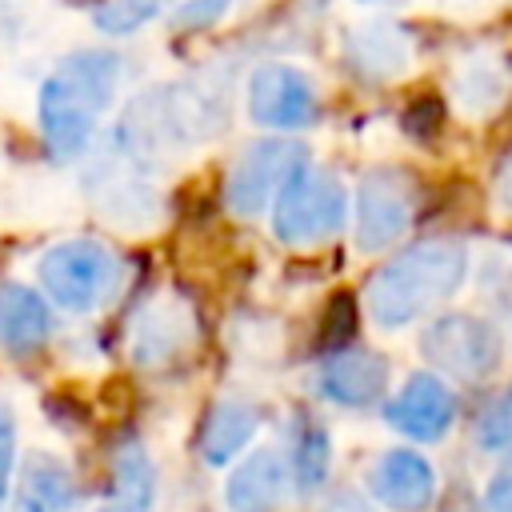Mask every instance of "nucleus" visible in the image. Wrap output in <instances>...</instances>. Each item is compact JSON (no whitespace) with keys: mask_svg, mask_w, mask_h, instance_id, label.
<instances>
[{"mask_svg":"<svg viewBox=\"0 0 512 512\" xmlns=\"http://www.w3.org/2000/svg\"><path fill=\"white\" fill-rule=\"evenodd\" d=\"M104 512H116V508H104Z\"/></svg>","mask_w":512,"mask_h":512,"instance_id":"obj_32","label":"nucleus"},{"mask_svg":"<svg viewBox=\"0 0 512 512\" xmlns=\"http://www.w3.org/2000/svg\"><path fill=\"white\" fill-rule=\"evenodd\" d=\"M324 512H372V504H368L360 492H352V488H340L336 496H328Z\"/></svg>","mask_w":512,"mask_h":512,"instance_id":"obj_29","label":"nucleus"},{"mask_svg":"<svg viewBox=\"0 0 512 512\" xmlns=\"http://www.w3.org/2000/svg\"><path fill=\"white\" fill-rule=\"evenodd\" d=\"M292 488V468L272 448H252L224 480L228 512H280Z\"/></svg>","mask_w":512,"mask_h":512,"instance_id":"obj_12","label":"nucleus"},{"mask_svg":"<svg viewBox=\"0 0 512 512\" xmlns=\"http://www.w3.org/2000/svg\"><path fill=\"white\" fill-rule=\"evenodd\" d=\"M508 88H512V76H508V68L500 60H472L452 80V96H456V108L464 116H488V112H496L504 104Z\"/></svg>","mask_w":512,"mask_h":512,"instance_id":"obj_20","label":"nucleus"},{"mask_svg":"<svg viewBox=\"0 0 512 512\" xmlns=\"http://www.w3.org/2000/svg\"><path fill=\"white\" fill-rule=\"evenodd\" d=\"M348 220V192L336 172L300 164L272 200V236L288 248H316L332 240Z\"/></svg>","mask_w":512,"mask_h":512,"instance_id":"obj_4","label":"nucleus"},{"mask_svg":"<svg viewBox=\"0 0 512 512\" xmlns=\"http://www.w3.org/2000/svg\"><path fill=\"white\" fill-rule=\"evenodd\" d=\"M440 120H444V112H440V100H432V96L412 100L408 112H404V128H408L416 140H432V136L440 132Z\"/></svg>","mask_w":512,"mask_h":512,"instance_id":"obj_27","label":"nucleus"},{"mask_svg":"<svg viewBox=\"0 0 512 512\" xmlns=\"http://www.w3.org/2000/svg\"><path fill=\"white\" fill-rule=\"evenodd\" d=\"M480 512H512V456H504V464L488 476Z\"/></svg>","mask_w":512,"mask_h":512,"instance_id":"obj_28","label":"nucleus"},{"mask_svg":"<svg viewBox=\"0 0 512 512\" xmlns=\"http://www.w3.org/2000/svg\"><path fill=\"white\" fill-rule=\"evenodd\" d=\"M320 112V96L308 72L292 64H260L248 76V116L272 132L308 128Z\"/></svg>","mask_w":512,"mask_h":512,"instance_id":"obj_8","label":"nucleus"},{"mask_svg":"<svg viewBox=\"0 0 512 512\" xmlns=\"http://www.w3.org/2000/svg\"><path fill=\"white\" fill-rule=\"evenodd\" d=\"M96 200H100V212L112 216L124 228H148L160 216V200L144 184V176H112L96 192Z\"/></svg>","mask_w":512,"mask_h":512,"instance_id":"obj_21","label":"nucleus"},{"mask_svg":"<svg viewBox=\"0 0 512 512\" xmlns=\"http://www.w3.org/2000/svg\"><path fill=\"white\" fill-rule=\"evenodd\" d=\"M192 340V316L176 300H156L140 312L132 328V356L140 368H156L172 360Z\"/></svg>","mask_w":512,"mask_h":512,"instance_id":"obj_17","label":"nucleus"},{"mask_svg":"<svg viewBox=\"0 0 512 512\" xmlns=\"http://www.w3.org/2000/svg\"><path fill=\"white\" fill-rule=\"evenodd\" d=\"M496 200L504 204V212H512V152L504 156V164L496 172Z\"/></svg>","mask_w":512,"mask_h":512,"instance_id":"obj_30","label":"nucleus"},{"mask_svg":"<svg viewBox=\"0 0 512 512\" xmlns=\"http://www.w3.org/2000/svg\"><path fill=\"white\" fill-rule=\"evenodd\" d=\"M468 276V244L456 236H428L388 256L364 284V304L376 328H404L452 300Z\"/></svg>","mask_w":512,"mask_h":512,"instance_id":"obj_1","label":"nucleus"},{"mask_svg":"<svg viewBox=\"0 0 512 512\" xmlns=\"http://www.w3.org/2000/svg\"><path fill=\"white\" fill-rule=\"evenodd\" d=\"M360 4H396V0H360Z\"/></svg>","mask_w":512,"mask_h":512,"instance_id":"obj_31","label":"nucleus"},{"mask_svg":"<svg viewBox=\"0 0 512 512\" xmlns=\"http://www.w3.org/2000/svg\"><path fill=\"white\" fill-rule=\"evenodd\" d=\"M288 468H292L296 496H316L328 484V472H332V440H328V428L316 416H308V412L296 416V424H292V456H288Z\"/></svg>","mask_w":512,"mask_h":512,"instance_id":"obj_19","label":"nucleus"},{"mask_svg":"<svg viewBox=\"0 0 512 512\" xmlns=\"http://www.w3.org/2000/svg\"><path fill=\"white\" fill-rule=\"evenodd\" d=\"M304 160H308V152L296 140H284V136L252 140L248 148L236 152V160L224 172V204L236 216H244V220L260 216L276 200V192L284 188V180Z\"/></svg>","mask_w":512,"mask_h":512,"instance_id":"obj_7","label":"nucleus"},{"mask_svg":"<svg viewBox=\"0 0 512 512\" xmlns=\"http://www.w3.org/2000/svg\"><path fill=\"white\" fill-rule=\"evenodd\" d=\"M344 52H348V64L356 68V76H364L372 84H384V80H396V76L408 72L412 36L396 20H364L348 32Z\"/></svg>","mask_w":512,"mask_h":512,"instance_id":"obj_14","label":"nucleus"},{"mask_svg":"<svg viewBox=\"0 0 512 512\" xmlns=\"http://www.w3.org/2000/svg\"><path fill=\"white\" fill-rule=\"evenodd\" d=\"M120 88V56L104 48H84L64 56L48 80L40 84V136L52 160H76L108 112L112 96Z\"/></svg>","mask_w":512,"mask_h":512,"instance_id":"obj_2","label":"nucleus"},{"mask_svg":"<svg viewBox=\"0 0 512 512\" xmlns=\"http://www.w3.org/2000/svg\"><path fill=\"white\" fill-rule=\"evenodd\" d=\"M356 320H360L356 300H352L348 292H336V296L328 300V308H324V320H320V336H316L320 356H328V352H336V348H348V340H352V332H356Z\"/></svg>","mask_w":512,"mask_h":512,"instance_id":"obj_24","label":"nucleus"},{"mask_svg":"<svg viewBox=\"0 0 512 512\" xmlns=\"http://www.w3.org/2000/svg\"><path fill=\"white\" fill-rule=\"evenodd\" d=\"M168 4L172 0H108L104 8H96V28L124 36V32H136L140 24H148L152 16H160Z\"/></svg>","mask_w":512,"mask_h":512,"instance_id":"obj_23","label":"nucleus"},{"mask_svg":"<svg viewBox=\"0 0 512 512\" xmlns=\"http://www.w3.org/2000/svg\"><path fill=\"white\" fill-rule=\"evenodd\" d=\"M36 280L52 304L84 316V312L104 308L124 288V260L100 240L72 236V240L52 244L40 256Z\"/></svg>","mask_w":512,"mask_h":512,"instance_id":"obj_3","label":"nucleus"},{"mask_svg":"<svg viewBox=\"0 0 512 512\" xmlns=\"http://www.w3.org/2000/svg\"><path fill=\"white\" fill-rule=\"evenodd\" d=\"M364 488L388 512H428L436 496V472L416 448H384L368 464Z\"/></svg>","mask_w":512,"mask_h":512,"instance_id":"obj_11","label":"nucleus"},{"mask_svg":"<svg viewBox=\"0 0 512 512\" xmlns=\"http://www.w3.org/2000/svg\"><path fill=\"white\" fill-rule=\"evenodd\" d=\"M228 4H232V0H184V4L176 8V16H172V28H176V32L208 28V24H216V20L228 12Z\"/></svg>","mask_w":512,"mask_h":512,"instance_id":"obj_25","label":"nucleus"},{"mask_svg":"<svg viewBox=\"0 0 512 512\" xmlns=\"http://www.w3.org/2000/svg\"><path fill=\"white\" fill-rule=\"evenodd\" d=\"M52 332L48 300L24 284H0V348L8 356H32Z\"/></svg>","mask_w":512,"mask_h":512,"instance_id":"obj_16","label":"nucleus"},{"mask_svg":"<svg viewBox=\"0 0 512 512\" xmlns=\"http://www.w3.org/2000/svg\"><path fill=\"white\" fill-rule=\"evenodd\" d=\"M12 468H16V412L0 396V496L12 488Z\"/></svg>","mask_w":512,"mask_h":512,"instance_id":"obj_26","label":"nucleus"},{"mask_svg":"<svg viewBox=\"0 0 512 512\" xmlns=\"http://www.w3.org/2000/svg\"><path fill=\"white\" fill-rule=\"evenodd\" d=\"M388 356L376 348H336L316 364V392L336 408H372L388 392Z\"/></svg>","mask_w":512,"mask_h":512,"instance_id":"obj_9","label":"nucleus"},{"mask_svg":"<svg viewBox=\"0 0 512 512\" xmlns=\"http://www.w3.org/2000/svg\"><path fill=\"white\" fill-rule=\"evenodd\" d=\"M420 352L436 372L476 384V380L496 376V368L504 360V336L492 320H484L476 312H448L424 328Z\"/></svg>","mask_w":512,"mask_h":512,"instance_id":"obj_5","label":"nucleus"},{"mask_svg":"<svg viewBox=\"0 0 512 512\" xmlns=\"http://www.w3.org/2000/svg\"><path fill=\"white\" fill-rule=\"evenodd\" d=\"M112 504L116 512H152L156 508V464L140 440H124L112 452Z\"/></svg>","mask_w":512,"mask_h":512,"instance_id":"obj_18","label":"nucleus"},{"mask_svg":"<svg viewBox=\"0 0 512 512\" xmlns=\"http://www.w3.org/2000/svg\"><path fill=\"white\" fill-rule=\"evenodd\" d=\"M256 432H260V408L252 400H244V396H220L200 416L196 456L208 468H224L252 444Z\"/></svg>","mask_w":512,"mask_h":512,"instance_id":"obj_13","label":"nucleus"},{"mask_svg":"<svg viewBox=\"0 0 512 512\" xmlns=\"http://www.w3.org/2000/svg\"><path fill=\"white\" fill-rule=\"evenodd\" d=\"M476 448L492 456H512V384L496 392L476 416Z\"/></svg>","mask_w":512,"mask_h":512,"instance_id":"obj_22","label":"nucleus"},{"mask_svg":"<svg viewBox=\"0 0 512 512\" xmlns=\"http://www.w3.org/2000/svg\"><path fill=\"white\" fill-rule=\"evenodd\" d=\"M16 512H72L76 476L56 452H28L16 476Z\"/></svg>","mask_w":512,"mask_h":512,"instance_id":"obj_15","label":"nucleus"},{"mask_svg":"<svg viewBox=\"0 0 512 512\" xmlns=\"http://www.w3.org/2000/svg\"><path fill=\"white\" fill-rule=\"evenodd\" d=\"M388 428L416 444L440 440L456 424V392L436 372H412L384 408Z\"/></svg>","mask_w":512,"mask_h":512,"instance_id":"obj_10","label":"nucleus"},{"mask_svg":"<svg viewBox=\"0 0 512 512\" xmlns=\"http://www.w3.org/2000/svg\"><path fill=\"white\" fill-rule=\"evenodd\" d=\"M420 184L408 168L380 164L360 176L356 188V248L364 256H376L392 248L416 220Z\"/></svg>","mask_w":512,"mask_h":512,"instance_id":"obj_6","label":"nucleus"}]
</instances>
